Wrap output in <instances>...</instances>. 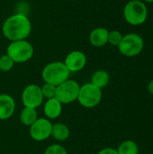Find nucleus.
Segmentation results:
<instances>
[{
	"mask_svg": "<svg viewBox=\"0 0 153 154\" xmlns=\"http://www.w3.org/2000/svg\"><path fill=\"white\" fill-rule=\"evenodd\" d=\"M32 32L30 19L23 13L9 16L2 25L3 35L11 42L26 40Z\"/></svg>",
	"mask_w": 153,
	"mask_h": 154,
	"instance_id": "obj_1",
	"label": "nucleus"
},
{
	"mask_svg": "<svg viewBox=\"0 0 153 154\" xmlns=\"http://www.w3.org/2000/svg\"><path fill=\"white\" fill-rule=\"evenodd\" d=\"M124 16L129 24L138 26L146 22L148 8L141 0H131L124 8Z\"/></svg>",
	"mask_w": 153,
	"mask_h": 154,
	"instance_id": "obj_2",
	"label": "nucleus"
},
{
	"mask_svg": "<svg viewBox=\"0 0 153 154\" xmlns=\"http://www.w3.org/2000/svg\"><path fill=\"white\" fill-rule=\"evenodd\" d=\"M69 70L64 62L54 61L47 64L42 70V79L46 83L59 86L69 79Z\"/></svg>",
	"mask_w": 153,
	"mask_h": 154,
	"instance_id": "obj_3",
	"label": "nucleus"
},
{
	"mask_svg": "<svg viewBox=\"0 0 153 154\" xmlns=\"http://www.w3.org/2000/svg\"><path fill=\"white\" fill-rule=\"evenodd\" d=\"M6 54L14 63L26 62L33 55V47L26 40L11 42L7 47Z\"/></svg>",
	"mask_w": 153,
	"mask_h": 154,
	"instance_id": "obj_4",
	"label": "nucleus"
},
{
	"mask_svg": "<svg viewBox=\"0 0 153 154\" xmlns=\"http://www.w3.org/2000/svg\"><path fill=\"white\" fill-rule=\"evenodd\" d=\"M144 47L142 37L137 33H128L124 35L122 42L118 45V50L121 54L126 57H135L139 55Z\"/></svg>",
	"mask_w": 153,
	"mask_h": 154,
	"instance_id": "obj_5",
	"label": "nucleus"
},
{
	"mask_svg": "<svg viewBox=\"0 0 153 154\" xmlns=\"http://www.w3.org/2000/svg\"><path fill=\"white\" fill-rule=\"evenodd\" d=\"M78 99L85 107H95L102 99V91L92 83H87L79 88Z\"/></svg>",
	"mask_w": 153,
	"mask_h": 154,
	"instance_id": "obj_6",
	"label": "nucleus"
},
{
	"mask_svg": "<svg viewBox=\"0 0 153 154\" xmlns=\"http://www.w3.org/2000/svg\"><path fill=\"white\" fill-rule=\"evenodd\" d=\"M79 85L75 80L67 79L60 85L57 86L55 98L60 103L69 104L78 99Z\"/></svg>",
	"mask_w": 153,
	"mask_h": 154,
	"instance_id": "obj_7",
	"label": "nucleus"
},
{
	"mask_svg": "<svg viewBox=\"0 0 153 154\" xmlns=\"http://www.w3.org/2000/svg\"><path fill=\"white\" fill-rule=\"evenodd\" d=\"M22 99L25 107L34 109L39 107L43 101V95L41 88L36 85L27 86L23 92Z\"/></svg>",
	"mask_w": 153,
	"mask_h": 154,
	"instance_id": "obj_8",
	"label": "nucleus"
},
{
	"mask_svg": "<svg viewBox=\"0 0 153 154\" xmlns=\"http://www.w3.org/2000/svg\"><path fill=\"white\" fill-rule=\"evenodd\" d=\"M52 125L50 122L47 119L41 118L37 119L32 125L30 129V134L35 141H43L50 137L51 134Z\"/></svg>",
	"mask_w": 153,
	"mask_h": 154,
	"instance_id": "obj_9",
	"label": "nucleus"
},
{
	"mask_svg": "<svg viewBox=\"0 0 153 154\" xmlns=\"http://www.w3.org/2000/svg\"><path fill=\"white\" fill-rule=\"evenodd\" d=\"M87 63L86 55L80 51H73L69 53L65 59L64 64L69 72H77L81 70Z\"/></svg>",
	"mask_w": 153,
	"mask_h": 154,
	"instance_id": "obj_10",
	"label": "nucleus"
},
{
	"mask_svg": "<svg viewBox=\"0 0 153 154\" xmlns=\"http://www.w3.org/2000/svg\"><path fill=\"white\" fill-rule=\"evenodd\" d=\"M15 109V103L12 97L0 95V120H5L12 116Z\"/></svg>",
	"mask_w": 153,
	"mask_h": 154,
	"instance_id": "obj_11",
	"label": "nucleus"
},
{
	"mask_svg": "<svg viewBox=\"0 0 153 154\" xmlns=\"http://www.w3.org/2000/svg\"><path fill=\"white\" fill-rule=\"evenodd\" d=\"M109 31L104 27L95 28L89 34V42L95 47H103L108 43Z\"/></svg>",
	"mask_w": 153,
	"mask_h": 154,
	"instance_id": "obj_12",
	"label": "nucleus"
},
{
	"mask_svg": "<svg viewBox=\"0 0 153 154\" xmlns=\"http://www.w3.org/2000/svg\"><path fill=\"white\" fill-rule=\"evenodd\" d=\"M61 113V103L55 97L50 98L44 106V114L47 117L54 119Z\"/></svg>",
	"mask_w": 153,
	"mask_h": 154,
	"instance_id": "obj_13",
	"label": "nucleus"
},
{
	"mask_svg": "<svg viewBox=\"0 0 153 154\" xmlns=\"http://www.w3.org/2000/svg\"><path fill=\"white\" fill-rule=\"evenodd\" d=\"M109 81H110L109 73L107 71L102 70V69L96 71L91 78V83L100 89L106 87L108 85Z\"/></svg>",
	"mask_w": 153,
	"mask_h": 154,
	"instance_id": "obj_14",
	"label": "nucleus"
},
{
	"mask_svg": "<svg viewBox=\"0 0 153 154\" xmlns=\"http://www.w3.org/2000/svg\"><path fill=\"white\" fill-rule=\"evenodd\" d=\"M51 134L57 141L63 142L69 136V130L63 124H56L52 125Z\"/></svg>",
	"mask_w": 153,
	"mask_h": 154,
	"instance_id": "obj_15",
	"label": "nucleus"
},
{
	"mask_svg": "<svg viewBox=\"0 0 153 154\" xmlns=\"http://www.w3.org/2000/svg\"><path fill=\"white\" fill-rule=\"evenodd\" d=\"M116 151L118 154H139V147L133 141L126 140L119 145Z\"/></svg>",
	"mask_w": 153,
	"mask_h": 154,
	"instance_id": "obj_16",
	"label": "nucleus"
},
{
	"mask_svg": "<svg viewBox=\"0 0 153 154\" xmlns=\"http://www.w3.org/2000/svg\"><path fill=\"white\" fill-rule=\"evenodd\" d=\"M20 119L25 125H32L37 120V112L34 108L25 107L21 113Z\"/></svg>",
	"mask_w": 153,
	"mask_h": 154,
	"instance_id": "obj_17",
	"label": "nucleus"
},
{
	"mask_svg": "<svg viewBox=\"0 0 153 154\" xmlns=\"http://www.w3.org/2000/svg\"><path fill=\"white\" fill-rule=\"evenodd\" d=\"M123 37H124V35L122 34L121 32L116 31V30L111 31L108 33V43H110L113 46L118 47V45L120 44V42L123 40Z\"/></svg>",
	"mask_w": 153,
	"mask_h": 154,
	"instance_id": "obj_18",
	"label": "nucleus"
},
{
	"mask_svg": "<svg viewBox=\"0 0 153 154\" xmlns=\"http://www.w3.org/2000/svg\"><path fill=\"white\" fill-rule=\"evenodd\" d=\"M14 62L7 54L0 57V70L9 71L14 67Z\"/></svg>",
	"mask_w": 153,
	"mask_h": 154,
	"instance_id": "obj_19",
	"label": "nucleus"
},
{
	"mask_svg": "<svg viewBox=\"0 0 153 154\" xmlns=\"http://www.w3.org/2000/svg\"><path fill=\"white\" fill-rule=\"evenodd\" d=\"M56 88H57L56 86H53V85L49 84V83H45L42 86V88H41V92H42V95H43V97H47L49 99L52 98V97H55Z\"/></svg>",
	"mask_w": 153,
	"mask_h": 154,
	"instance_id": "obj_20",
	"label": "nucleus"
},
{
	"mask_svg": "<svg viewBox=\"0 0 153 154\" xmlns=\"http://www.w3.org/2000/svg\"><path fill=\"white\" fill-rule=\"evenodd\" d=\"M44 154H67V152L61 145L52 144L47 148Z\"/></svg>",
	"mask_w": 153,
	"mask_h": 154,
	"instance_id": "obj_21",
	"label": "nucleus"
},
{
	"mask_svg": "<svg viewBox=\"0 0 153 154\" xmlns=\"http://www.w3.org/2000/svg\"><path fill=\"white\" fill-rule=\"evenodd\" d=\"M97 154H118L117 151L113 148H106L100 151Z\"/></svg>",
	"mask_w": 153,
	"mask_h": 154,
	"instance_id": "obj_22",
	"label": "nucleus"
},
{
	"mask_svg": "<svg viewBox=\"0 0 153 154\" xmlns=\"http://www.w3.org/2000/svg\"><path fill=\"white\" fill-rule=\"evenodd\" d=\"M147 88H148V91H149V93H150L151 95H152L153 96V79H151V80L149 82Z\"/></svg>",
	"mask_w": 153,
	"mask_h": 154,
	"instance_id": "obj_23",
	"label": "nucleus"
},
{
	"mask_svg": "<svg viewBox=\"0 0 153 154\" xmlns=\"http://www.w3.org/2000/svg\"><path fill=\"white\" fill-rule=\"evenodd\" d=\"M141 1H142L143 3L144 2H146V3H153V0H141Z\"/></svg>",
	"mask_w": 153,
	"mask_h": 154,
	"instance_id": "obj_24",
	"label": "nucleus"
}]
</instances>
